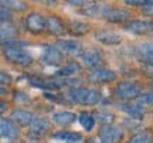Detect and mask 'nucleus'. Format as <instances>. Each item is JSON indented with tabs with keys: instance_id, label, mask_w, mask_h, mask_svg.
<instances>
[{
	"instance_id": "nucleus-38",
	"label": "nucleus",
	"mask_w": 153,
	"mask_h": 143,
	"mask_svg": "<svg viewBox=\"0 0 153 143\" xmlns=\"http://www.w3.org/2000/svg\"><path fill=\"white\" fill-rule=\"evenodd\" d=\"M68 4H71V6H87L88 1H85V0H68Z\"/></svg>"
},
{
	"instance_id": "nucleus-18",
	"label": "nucleus",
	"mask_w": 153,
	"mask_h": 143,
	"mask_svg": "<svg viewBox=\"0 0 153 143\" xmlns=\"http://www.w3.org/2000/svg\"><path fill=\"white\" fill-rule=\"evenodd\" d=\"M0 133H1L3 139H16L19 138L20 130H19V126L11 119L1 118V121H0Z\"/></svg>"
},
{
	"instance_id": "nucleus-27",
	"label": "nucleus",
	"mask_w": 153,
	"mask_h": 143,
	"mask_svg": "<svg viewBox=\"0 0 153 143\" xmlns=\"http://www.w3.org/2000/svg\"><path fill=\"white\" fill-rule=\"evenodd\" d=\"M78 121H79V125L84 127V130H87V132H91L95 126V116H92L91 113H88V112H82L79 118H78Z\"/></svg>"
},
{
	"instance_id": "nucleus-6",
	"label": "nucleus",
	"mask_w": 153,
	"mask_h": 143,
	"mask_svg": "<svg viewBox=\"0 0 153 143\" xmlns=\"http://www.w3.org/2000/svg\"><path fill=\"white\" fill-rule=\"evenodd\" d=\"M81 60L84 62V65L91 68V71H92V70H97V68H102L101 65L104 64V54H102L101 50L89 47V48L84 50Z\"/></svg>"
},
{
	"instance_id": "nucleus-14",
	"label": "nucleus",
	"mask_w": 153,
	"mask_h": 143,
	"mask_svg": "<svg viewBox=\"0 0 153 143\" xmlns=\"http://www.w3.org/2000/svg\"><path fill=\"white\" fill-rule=\"evenodd\" d=\"M37 116L34 115L33 112L26 109H14L11 112L10 119L16 125H20V126H31V123L36 121Z\"/></svg>"
},
{
	"instance_id": "nucleus-23",
	"label": "nucleus",
	"mask_w": 153,
	"mask_h": 143,
	"mask_svg": "<svg viewBox=\"0 0 153 143\" xmlns=\"http://www.w3.org/2000/svg\"><path fill=\"white\" fill-rule=\"evenodd\" d=\"M75 121H76L75 113H72V112H67V110L57 112V113L53 115V122L57 123V125H61V126H68V125H72Z\"/></svg>"
},
{
	"instance_id": "nucleus-10",
	"label": "nucleus",
	"mask_w": 153,
	"mask_h": 143,
	"mask_svg": "<svg viewBox=\"0 0 153 143\" xmlns=\"http://www.w3.org/2000/svg\"><path fill=\"white\" fill-rule=\"evenodd\" d=\"M45 23H47V19L41 14V13H30L26 20H24V26L27 28V31L33 34H40L45 30Z\"/></svg>"
},
{
	"instance_id": "nucleus-37",
	"label": "nucleus",
	"mask_w": 153,
	"mask_h": 143,
	"mask_svg": "<svg viewBox=\"0 0 153 143\" xmlns=\"http://www.w3.org/2000/svg\"><path fill=\"white\" fill-rule=\"evenodd\" d=\"M143 14H146V16H153V0L149 6L143 7Z\"/></svg>"
},
{
	"instance_id": "nucleus-33",
	"label": "nucleus",
	"mask_w": 153,
	"mask_h": 143,
	"mask_svg": "<svg viewBox=\"0 0 153 143\" xmlns=\"http://www.w3.org/2000/svg\"><path fill=\"white\" fill-rule=\"evenodd\" d=\"M44 98L50 99V101H53V102L68 104V98H64V96H61V98H60V95H55V94H53V92H45V94H44Z\"/></svg>"
},
{
	"instance_id": "nucleus-41",
	"label": "nucleus",
	"mask_w": 153,
	"mask_h": 143,
	"mask_svg": "<svg viewBox=\"0 0 153 143\" xmlns=\"http://www.w3.org/2000/svg\"><path fill=\"white\" fill-rule=\"evenodd\" d=\"M70 143H84L82 140H79V142H70Z\"/></svg>"
},
{
	"instance_id": "nucleus-11",
	"label": "nucleus",
	"mask_w": 153,
	"mask_h": 143,
	"mask_svg": "<svg viewBox=\"0 0 153 143\" xmlns=\"http://www.w3.org/2000/svg\"><path fill=\"white\" fill-rule=\"evenodd\" d=\"M128 33L143 36V34H153V21L148 20H131L123 26Z\"/></svg>"
},
{
	"instance_id": "nucleus-1",
	"label": "nucleus",
	"mask_w": 153,
	"mask_h": 143,
	"mask_svg": "<svg viewBox=\"0 0 153 143\" xmlns=\"http://www.w3.org/2000/svg\"><path fill=\"white\" fill-rule=\"evenodd\" d=\"M67 98L72 104L78 105H85V106H92L101 102L102 95L99 91L92 88H82V87H74V88L68 89Z\"/></svg>"
},
{
	"instance_id": "nucleus-39",
	"label": "nucleus",
	"mask_w": 153,
	"mask_h": 143,
	"mask_svg": "<svg viewBox=\"0 0 153 143\" xmlns=\"http://www.w3.org/2000/svg\"><path fill=\"white\" fill-rule=\"evenodd\" d=\"M87 143H105V142L101 138H99V136H97V138H91Z\"/></svg>"
},
{
	"instance_id": "nucleus-20",
	"label": "nucleus",
	"mask_w": 153,
	"mask_h": 143,
	"mask_svg": "<svg viewBox=\"0 0 153 143\" xmlns=\"http://www.w3.org/2000/svg\"><path fill=\"white\" fill-rule=\"evenodd\" d=\"M45 30L53 36H61L65 33V26L58 16H48L45 23Z\"/></svg>"
},
{
	"instance_id": "nucleus-43",
	"label": "nucleus",
	"mask_w": 153,
	"mask_h": 143,
	"mask_svg": "<svg viewBox=\"0 0 153 143\" xmlns=\"http://www.w3.org/2000/svg\"><path fill=\"white\" fill-rule=\"evenodd\" d=\"M13 143H17V142H13Z\"/></svg>"
},
{
	"instance_id": "nucleus-26",
	"label": "nucleus",
	"mask_w": 153,
	"mask_h": 143,
	"mask_svg": "<svg viewBox=\"0 0 153 143\" xmlns=\"http://www.w3.org/2000/svg\"><path fill=\"white\" fill-rule=\"evenodd\" d=\"M102 10H104V4L99 3H91L89 6H85V9L81 10V14L87 17H102Z\"/></svg>"
},
{
	"instance_id": "nucleus-30",
	"label": "nucleus",
	"mask_w": 153,
	"mask_h": 143,
	"mask_svg": "<svg viewBox=\"0 0 153 143\" xmlns=\"http://www.w3.org/2000/svg\"><path fill=\"white\" fill-rule=\"evenodd\" d=\"M28 45L27 41H24V40H11V41H7V43H4L3 44V47L4 48H26Z\"/></svg>"
},
{
	"instance_id": "nucleus-4",
	"label": "nucleus",
	"mask_w": 153,
	"mask_h": 143,
	"mask_svg": "<svg viewBox=\"0 0 153 143\" xmlns=\"http://www.w3.org/2000/svg\"><path fill=\"white\" fill-rule=\"evenodd\" d=\"M3 55L9 62L14 65L28 67L33 64V55L24 48H3Z\"/></svg>"
},
{
	"instance_id": "nucleus-31",
	"label": "nucleus",
	"mask_w": 153,
	"mask_h": 143,
	"mask_svg": "<svg viewBox=\"0 0 153 143\" xmlns=\"http://www.w3.org/2000/svg\"><path fill=\"white\" fill-rule=\"evenodd\" d=\"M137 104L143 105V106H146V105L153 106V92H146V94H142L139 98H137Z\"/></svg>"
},
{
	"instance_id": "nucleus-36",
	"label": "nucleus",
	"mask_w": 153,
	"mask_h": 143,
	"mask_svg": "<svg viewBox=\"0 0 153 143\" xmlns=\"http://www.w3.org/2000/svg\"><path fill=\"white\" fill-rule=\"evenodd\" d=\"M0 78H1V87H6V85H10L11 84V77L9 75V74H6L4 71H1V74H0Z\"/></svg>"
},
{
	"instance_id": "nucleus-19",
	"label": "nucleus",
	"mask_w": 153,
	"mask_h": 143,
	"mask_svg": "<svg viewBox=\"0 0 153 143\" xmlns=\"http://www.w3.org/2000/svg\"><path fill=\"white\" fill-rule=\"evenodd\" d=\"M82 71V67L75 62V61H70V62H67L64 64L62 67H60L57 71H55V77L57 78H62V79H68L72 75H76V74H79Z\"/></svg>"
},
{
	"instance_id": "nucleus-28",
	"label": "nucleus",
	"mask_w": 153,
	"mask_h": 143,
	"mask_svg": "<svg viewBox=\"0 0 153 143\" xmlns=\"http://www.w3.org/2000/svg\"><path fill=\"white\" fill-rule=\"evenodd\" d=\"M1 7H6L7 10L14 11H24L27 10V3L20 1V0H1Z\"/></svg>"
},
{
	"instance_id": "nucleus-2",
	"label": "nucleus",
	"mask_w": 153,
	"mask_h": 143,
	"mask_svg": "<svg viewBox=\"0 0 153 143\" xmlns=\"http://www.w3.org/2000/svg\"><path fill=\"white\" fill-rule=\"evenodd\" d=\"M115 96L120 101H132L140 96V85L135 81H122L115 88Z\"/></svg>"
},
{
	"instance_id": "nucleus-29",
	"label": "nucleus",
	"mask_w": 153,
	"mask_h": 143,
	"mask_svg": "<svg viewBox=\"0 0 153 143\" xmlns=\"http://www.w3.org/2000/svg\"><path fill=\"white\" fill-rule=\"evenodd\" d=\"M95 119H98L99 122H102L104 125H112V122H114L115 116L108 112V110H98L97 112V118Z\"/></svg>"
},
{
	"instance_id": "nucleus-15",
	"label": "nucleus",
	"mask_w": 153,
	"mask_h": 143,
	"mask_svg": "<svg viewBox=\"0 0 153 143\" xmlns=\"http://www.w3.org/2000/svg\"><path fill=\"white\" fill-rule=\"evenodd\" d=\"M95 39H97L98 43L105 44V45H118V44H120V41H122L119 34L116 33V31H114V30H108V28L97 31Z\"/></svg>"
},
{
	"instance_id": "nucleus-34",
	"label": "nucleus",
	"mask_w": 153,
	"mask_h": 143,
	"mask_svg": "<svg viewBox=\"0 0 153 143\" xmlns=\"http://www.w3.org/2000/svg\"><path fill=\"white\" fill-rule=\"evenodd\" d=\"M0 19H1V23H11V13L9 10H6V7H1L0 10Z\"/></svg>"
},
{
	"instance_id": "nucleus-22",
	"label": "nucleus",
	"mask_w": 153,
	"mask_h": 143,
	"mask_svg": "<svg viewBox=\"0 0 153 143\" xmlns=\"http://www.w3.org/2000/svg\"><path fill=\"white\" fill-rule=\"evenodd\" d=\"M68 33L71 36H75V37H81V36H85V34L89 31V26L87 23L79 21V20H71L68 23Z\"/></svg>"
},
{
	"instance_id": "nucleus-25",
	"label": "nucleus",
	"mask_w": 153,
	"mask_h": 143,
	"mask_svg": "<svg viewBox=\"0 0 153 143\" xmlns=\"http://www.w3.org/2000/svg\"><path fill=\"white\" fill-rule=\"evenodd\" d=\"M128 143H153V133L149 129H145L142 132L133 135Z\"/></svg>"
},
{
	"instance_id": "nucleus-3",
	"label": "nucleus",
	"mask_w": 153,
	"mask_h": 143,
	"mask_svg": "<svg viewBox=\"0 0 153 143\" xmlns=\"http://www.w3.org/2000/svg\"><path fill=\"white\" fill-rule=\"evenodd\" d=\"M28 82L31 87L34 88H40L44 91H57V89L67 87L68 84H74L76 81L74 79H47V78H41V77H31L28 78Z\"/></svg>"
},
{
	"instance_id": "nucleus-5",
	"label": "nucleus",
	"mask_w": 153,
	"mask_h": 143,
	"mask_svg": "<svg viewBox=\"0 0 153 143\" xmlns=\"http://www.w3.org/2000/svg\"><path fill=\"white\" fill-rule=\"evenodd\" d=\"M102 17L109 23H125L131 19V11L126 9H120V7H112L111 4H104V10H102Z\"/></svg>"
},
{
	"instance_id": "nucleus-17",
	"label": "nucleus",
	"mask_w": 153,
	"mask_h": 143,
	"mask_svg": "<svg viewBox=\"0 0 153 143\" xmlns=\"http://www.w3.org/2000/svg\"><path fill=\"white\" fill-rule=\"evenodd\" d=\"M135 54L140 62L153 67V43H143V44L137 45Z\"/></svg>"
},
{
	"instance_id": "nucleus-21",
	"label": "nucleus",
	"mask_w": 153,
	"mask_h": 143,
	"mask_svg": "<svg viewBox=\"0 0 153 143\" xmlns=\"http://www.w3.org/2000/svg\"><path fill=\"white\" fill-rule=\"evenodd\" d=\"M0 36H1V44H4L7 41L16 40L17 36H19V31H17L14 24H11V23H1Z\"/></svg>"
},
{
	"instance_id": "nucleus-7",
	"label": "nucleus",
	"mask_w": 153,
	"mask_h": 143,
	"mask_svg": "<svg viewBox=\"0 0 153 143\" xmlns=\"http://www.w3.org/2000/svg\"><path fill=\"white\" fill-rule=\"evenodd\" d=\"M40 62H43L44 65L48 67H62V62H64V54L61 53L57 47H53V45H48L45 47L43 51V54L40 57Z\"/></svg>"
},
{
	"instance_id": "nucleus-13",
	"label": "nucleus",
	"mask_w": 153,
	"mask_h": 143,
	"mask_svg": "<svg viewBox=\"0 0 153 143\" xmlns=\"http://www.w3.org/2000/svg\"><path fill=\"white\" fill-rule=\"evenodd\" d=\"M50 126H51V122H50L48 119L41 118V116H37L36 121L31 123V126L28 129V138L34 139V140L41 139L44 135L50 130Z\"/></svg>"
},
{
	"instance_id": "nucleus-9",
	"label": "nucleus",
	"mask_w": 153,
	"mask_h": 143,
	"mask_svg": "<svg viewBox=\"0 0 153 143\" xmlns=\"http://www.w3.org/2000/svg\"><path fill=\"white\" fill-rule=\"evenodd\" d=\"M98 136L105 143H119L123 139V130L115 125H102L98 132Z\"/></svg>"
},
{
	"instance_id": "nucleus-40",
	"label": "nucleus",
	"mask_w": 153,
	"mask_h": 143,
	"mask_svg": "<svg viewBox=\"0 0 153 143\" xmlns=\"http://www.w3.org/2000/svg\"><path fill=\"white\" fill-rule=\"evenodd\" d=\"M6 106H7V105H6V102H1V112H4V110H6Z\"/></svg>"
},
{
	"instance_id": "nucleus-24",
	"label": "nucleus",
	"mask_w": 153,
	"mask_h": 143,
	"mask_svg": "<svg viewBox=\"0 0 153 143\" xmlns=\"http://www.w3.org/2000/svg\"><path fill=\"white\" fill-rule=\"evenodd\" d=\"M53 139L61 140V142H79L82 140V135L78 132H71V130H60V132L53 133Z\"/></svg>"
},
{
	"instance_id": "nucleus-16",
	"label": "nucleus",
	"mask_w": 153,
	"mask_h": 143,
	"mask_svg": "<svg viewBox=\"0 0 153 143\" xmlns=\"http://www.w3.org/2000/svg\"><path fill=\"white\" fill-rule=\"evenodd\" d=\"M119 109L125 112L129 116V119L133 121H142L145 116V106L140 104H129V102H123L119 105Z\"/></svg>"
},
{
	"instance_id": "nucleus-12",
	"label": "nucleus",
	"mask_w": 153,
	"mask_h": 143,
	"mask_svg": "<svg viewBox=\"0 0 153 143\" xmlns=\"http://www.w3.org/2000/svg\"><path fill=\"white\" fill-rule=\"evenodd\" d=\"M55 47L64 55H70V57H81L84 53L82 45L76 40H58L55 43Z\"/></svg>"
},
{
	"instance_id": "nucleus-8",
	"label": "nucleus",
	"mask_w": 153,
	"mask_h": 143,
	"mask_svg": "<svg viewBox=\"0 0 153 143\" xmlns=\"http://www.w3.org/2000/svg\"><path fill=\"white\" fill-rule=\"evenodd\" d=\"M118 74L109 68H97L88 74V81L92 84H111L116 81Z\"/></svg>"
},
{
	"instance_id": "nucleus-42",
	"label": "nucleus",
	"mask_w": 153,
	"mask_h": 143,
	"mask_svg": "<svg viewBox=\"0 0 153 143\" xmlns=\"http://www.w3.org/2000/svg\"><path fill=\"white\" fill-rule=\"evenodd\" d=\"M152 92H153V82H152Z\"/></svg>"
},
{
	"instance_id": "nucleus-32",
	"label": "nucleus",
	"mask_w": 153,
	"mask_h": 143,
	"mask_svg": "<svg viewBox=\"0 0 153 143\" xmlns=\"http://www.w3.org/2000/svg\"><path fill=\"white\" fill-rule=\"evenodd\" d=\"M14 102L16 104H28V102H31V99L27 96V94H24V92H22V91H16L14 92Z\"/></svg>"
},
{
	"instance_id": "nucleus-35",
	"label": "nucleus",
	"mask_w": 153,
	"mask_h": 143,
	"mask_svg": "<svg viewBox=\"0 0 153 143\" xmlns=\"http://www.w3.org/2000/svg\"><path fill=\"white\" fill-rule=\"evenodd\" d=\"M125 3L131 6H143V7H146V6L152 3V0H126Z\"/></svg>"
}]
</instances>
